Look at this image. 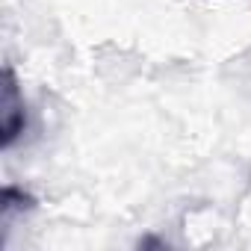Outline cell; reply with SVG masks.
Here are the masks:
<instances>
[{
    "mask_svg": "<svg viewBox=\"0 0 251 251\" xmlns=\"http://www.w3.org/2000/svg\"><path fill=\"white\" fill-rule=\"evenodd\" d=\"M27 127V106H24V95L21 86L15 80V71L6 65L3 77H0V148H12L15 139L24 133Z\"/></svg>",
    "mask_w": 251,
    "mask_h": 251,
    "instance_id": "obj_1",
    "label": "cell"
},
{
    "mask_svg": "<svg viewBox=\"0 0 251 251\" xmlns=\"http://www.w3.org/2000/svg\"><path fill=\"white\" fill-rule=\"evenodd\" d=\"M36 210V198L18 186H3L0 189V225H3V239H6V230L12 227V219L21 216V213H30Z\"/></svg>",
    "mask_w": 251,
    "mask_h": 251,
    "instance_id": "obj_2",
    "label": "cell"
}]
</instances>
